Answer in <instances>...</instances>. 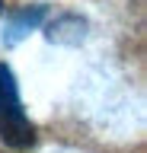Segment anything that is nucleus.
I'll use <instances>...</instances> for the list:
<instances>
[{
  "label": "nucleus",
  "instance_id": "1",
  "mask_svg": "<svg viewBox=\"0 0 147 153\" xmlns=\"http://www.w3.org/2000/svg\"><path fill=\"white\" fill-rule=\"evenodd\" d=\"M0 140L13 150L35 143V124L22 112L19 86H16V76L7 64H0Z\"/></svg>",
  "mask_w": 147,
  "mask_h": 153
},
{
  "label": "nucleus",
  "instance_id": "2",
  "mask_svg": "<svg viewBox=\"0 0 147 153\" xmlns=\"http://www.w3.org/2000/svg\"><path fill=\"white\" fill-rule=\"evenodd\" d=\"M42 19H45V7H22L19 13H13L7 22V32H3V45H19Z\"/></svg>",
  "mask_w": 147,
  "mask_h": 153
},
{
  "label": "nucleus",
  "instance_id": "3",
  "mask_svg": "<svg viewBox=\"0 0 147 153\" xmlns=\"http://www.w3.org/2000/svg\"><path fill=\"white\" fill-rule=\"evenodd\" d=\"M45 35H48V42H58V45H77L80 38L87 35V22L80 16H58L54 22H48V29H45Z\"/></svg>",
  "mask_w": 147,
  "mask_h": 153
},
{
  "label": "nucleus",
  "instance_id": "4",
  "mask_svg": "<svg viewBox=\"0 0 147 153\" xmlns=\"http://www.w3.org/2000/svg\"><path fill=\"white\" fill-rule=\"evenodd\" d=\"M0 10H3V0H0Z\"/></svg>",
  "mask_w": 147,
  "mask_h": 153
}]
</instances>
